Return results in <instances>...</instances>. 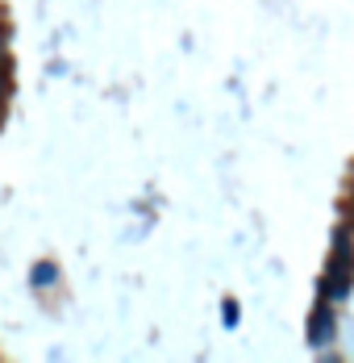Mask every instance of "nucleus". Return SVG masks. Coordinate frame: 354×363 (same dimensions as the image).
Returning <instances> with one entry per match:
<instances>
[{
    "instance_id": "nucleus-1",
    "label": "nucleus",
    "mask_w": 354,
    "mask_h": 363,
    "mask_svg": "<svg viewBox=\"0 0 354 363\" xmlns=\"http://www.w3.org/2000/svg\"><path fill=\"white\" fill-rule=\"evenodd\" d=\"M350 247L338 242V259H333V292H346L350 289Z\"/></svg>"
},
{
    "instance_id": "nucleus-2",
    "label": "nucleus",
    "mask_w": 354,
    "mask_h": 363,
    "mask_svg": "<svg viewBox=\"0 0 354 363\" xmlns=\"http://www.w3.org/2000/svg\"><path fill=\"white\" fill-rule=\"evenodd\" d=\"M325 334H329V313L321 309V313H317V322H313V342H317V347L325 342Z\"/></svg>"
},
{
    "instance_id": "nucleus-3",
    "label": "nucleus",
    "mask_w": 354,
    "mask_h": 363,
    "mask_svg": "<svg viewBox=\"0 0 354 363\" xmlns=\"http://www.w3.org/2000/svg\"><path fill=\"white\" fill-rule=\"evenodd\" d=\"M38 284H50V280H55V267H50V263H42V267H38V276H34Z\"/></svg>"
}]
</instances>
